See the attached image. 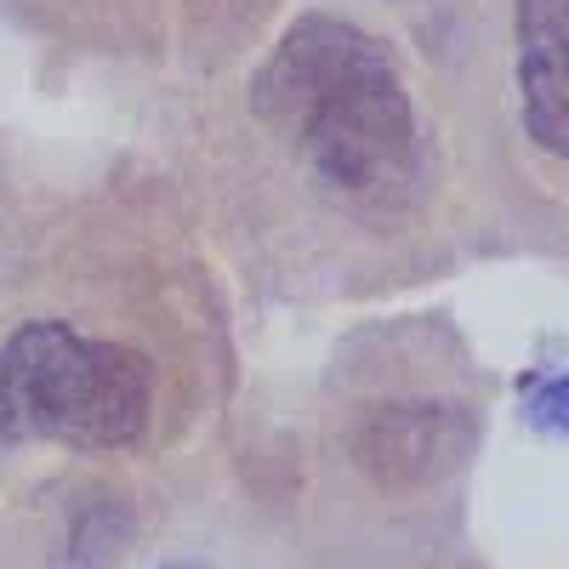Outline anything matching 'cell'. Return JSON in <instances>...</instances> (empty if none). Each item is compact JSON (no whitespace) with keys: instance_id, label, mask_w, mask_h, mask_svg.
Masks as SVG:
<instances>
[{"instance_id":"cell-5","label":"cell","mask_w":569,"mask_h":569,"mask_svg":"<svg viewBox=\"0 0 569 569\" xmlns=\"http://www.w3.org/2000/svg\"><path fill=\"white\" fill-rule=\"evenodd\" d=\"M525 421L536 427V433L569 439V370H558V376H536L530 393H525Z\"/></svg>"},{"instance_id":"cell-2","label":"cell","mask_w":569,"mask_h":569,"mask_svg":"<svg viewBox=\"0 0 569 569\" xmlns=\"http://www.w3.org/2000/svg\"><path fill=\"white\" fill-rule=\"evenodd\" d=\"M154 410V365L137 348L23 325L0 348V445L126 450Z\"/></svg>"},{"instance_id":"cell-1","label":"cell","mask_w":569,"mask_h":569,"mask_svg":"<svg viewBox=\"0 0 569 569\" xmlns=\"http://www.w3.org/2000/svg\"><path fill=\"white\" fill-rule=\"evenodd\" d=\"M257 114L330 200L382 211L416 182V114L393 52L370 29L308 12L251 80Z\"/></svg>"},{"instance_id":"cell-4","label":"cell","mask_w":569,"mask_h":569,"mask_svg":"<svg viewBox=\"0 0 569 569\" xmlns=\"http://www.w3.org/2000/svg\"><path fill=\"white\" fill-rule=\"evenodd\" d=\"M518 109L541 149L569 154V0H518Z\"/></svg>"},{"instance_id":"cell-3","label":"cell","mask_w":569,"mask_h":569,"mask_svg":"<svg viewBox=\"0 0 569 569\" xmlns=\"http://www.w3.org/2000/svg\"><path fill=\"white\" fill-rule=\"evenodd\" d=\"M472 445V421L456 405H393V410H376L359 427V467L370 479H382L393 490L410 485H433L445 479L450 467H461Z\"/></svg>"},{"instance_id":"cell-6","label":"cell","mask_w":569,"mask_h":569,"mask_svg":"<svg viewBox=\"0 0 569 569\" xmlns=\"http://www.w3.org/2000/svg\"><path fill=\"white\" fill-rule=\"evenodd\" d=\"M160 569H211V563H200V558H177V563H160Z\"/></svg>"}]
</instances>
